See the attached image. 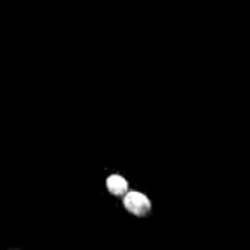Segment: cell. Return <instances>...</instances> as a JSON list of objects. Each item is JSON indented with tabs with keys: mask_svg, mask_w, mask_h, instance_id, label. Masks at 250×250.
I'll return each mask as SVG.
<instances>
[{
	"mask_svg": "<svg viewBox=\"0 0 250 250\" xmlns=\"http://www.w3.org/2000/svg\"><path fill=\"white\" fill-rule=\"evenodd\" d=\"M122 206L129 214L136 216V218H147L153 211V202L144 192L139 190H130L122 197Z\"/></svg>",
	"mask_w": 250,
	"mask_h": 250,
	"instance_id": "cell-1",
	"label": "cell"
},
{
	"mask_svg": "<svg viewBox=\"0 0 250 250\" xmlns=\"http://www.w3.org/2000/svg\"><path fill=\"white\" fill-rule=\"evenodd\" d=\"M104 187H106V192L110 195L122 199L129 192V180L120 173H111V175H108L106 180H104Z\"/></svg>",
	"mask_w": 250,
	"mask_h": 250,
	"instance_id": "cell-2",
	"label": "cell"
}]
</instances>
